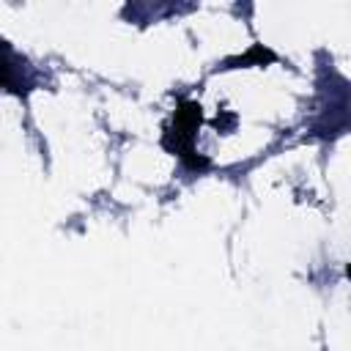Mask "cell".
<instances>
[{
    "label": "cell",
    "mask_w": 351,
    "mask_h": 351,
    "mask_svg": "<svg viewBox=\"0 0 351 351\" xmlns=\"http://www.w3.org/2000/svg\"><path fill=\"white\" fill-rule=\"evenodd\" d=\"M348 274H351V269H348Z\"/></svg>",
    "instance_id": "1"
}]
</instances>
